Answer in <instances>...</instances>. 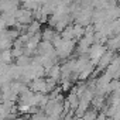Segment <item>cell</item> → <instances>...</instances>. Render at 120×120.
Segmentation results:
<instances>
[{
    "mask_svg": "<svg viewBox=\"0 0 120 120\" xmlns=\"http://www.w3.org/2000/svg\"><path fill=\"white\" fill-rule=\"evenodd\" d=\"M54 48H55V52L58 55V58H67L71 55V52L74 51L75 48V41H69V40H64L61 38V35H58L54 42H52Z\"/></svg>",
    "mask_w": 120,
    "mask_h": 120,
    "instance_id": "obj_1",
    "label": "cell"
},
{
    "mask_svg": "<svg viewBox=\"0 0 120 120\" xmlns=\"http://www.w3.org/2000/svg\"><path fill=\"white\" fill-rule=\"evenodd\" d=\"M33 17L34 16L31 11H28L26 9H19L16 11V23H19V24H16V28H19L20 26H23V27L30 26L33 23Z\"/></svg>",
    "mask_w": 120,
    "mask_h": 120,
    "instance_id": "obj_2",
    "label": "cell"
},
{
    "mask_svg": "<svg viewBox=\"0 0 120 120\" xmlns=\"http://www.w3.org/2000/svg\"><path fill=\"white\" fill-rule=\"evenodd\" d=\"M106 47L103 45V44H92L90 45V48H89V51H88V54H89V61L95 65V64H98L99 62V59L102 58V55L106 52Z\"/></svg>",
    "mask_w": 120,
    "mask_h": 120,
    "instance_id": "obj_3",
    "label": "cell"
},
{
    "mask_svg": "<svg viewBox=\"0 0 120 120\" xmlns=\"http://www.w3.org/2000/svg\"><path fill=\"white\" fill-rule=\"evenodd\" d=\"M28 86H30V90L34 92V93H41V95H44V93H48V92H49V89H48V86H47V82H45V79H42V78H38V79L31 81V82L28 83Z\"/></svg>",
    "mask_w": 120,
    "mask_h": 120,
    "instance_id": "obj_4",
    "label": "cell"
},
{
    "mask_svg": "<svg viewBox=\"0 0 120 120\" xmlns=\"http://www.w3.org/2000/svg\"><path fill=\"white\" fill-rule=\"evenodd\" d=\"M113 58H114L113 51L106 49V52L102 55V58L99 59V62L96 64V65H98V71H103V69H106V68L110 65V62L113 61Z\"/></svg>",
    "mask_w": 120,
    "mask_h": 120,
    "instance_id": "obj_5",
    "label": "cell"
},
{
    "mask_svg": "<svg viewBox=\"0 0 120 120\" xmlns=\"http://www.w3.org/2000/svg\"><path fill=\"white\" fill-rule=\"evenodd\" d=\"M58 37V34H56V31L52 28V27H47L44 31H42V34H41V41H47V42H54V40Z\"/></svg>",
    "mask_w": 120,
    "mask_h": 120,
    "instance_id": "obj_6",
    "label": "cell"
},
{
    "mask_svg": "<svg viewBox=\"0 0 120 120\" xmlns=\"http://www.w3.org/2000/svg\"><path fill=\"white\" fill-rule=\"evenodd\" d=\"M45 75H48V78L49 79H52V81H59L61 79V67L59 65H54V67H51L47 72H45Z\"/></svg>",
    "mask_w": 120,
    "mask_h": 120,
    "instance_id": "obj_7",
    "label": "cell"
},
{
    "mask_svg": "<svg viewBox=\"0 0 120 120\" xmlns=\"http://www.w3.org/2000/svg\"><path fill=\"white\" fill-rule=\"evenodd\" d=\"M67 102L69 103V109L76 112V109H78V106H79V98L76 96V93H75L74 90H72V92L68 95V98H67Z\"/></svg>",
    "mask_w": 120,
    "mask_h": 120,
    "instance_id": "obj_8",
    "label": "cell"
},
{
    "mask_svg": "<svg viewBox=\"0 0 120 120\" xmlns=\"http://www.w3.org/2000/svg\"><path fill=\"white\" fill-rule=\"evenodd\" d=\"M81 120H98V112L96 110H88L82 117H81Z\"/></svg>",
    "mask_w": 120,
    "mask_h": 120,
    "instance_id": "obj_9",
    "label": "cell"
}]
</instances>
